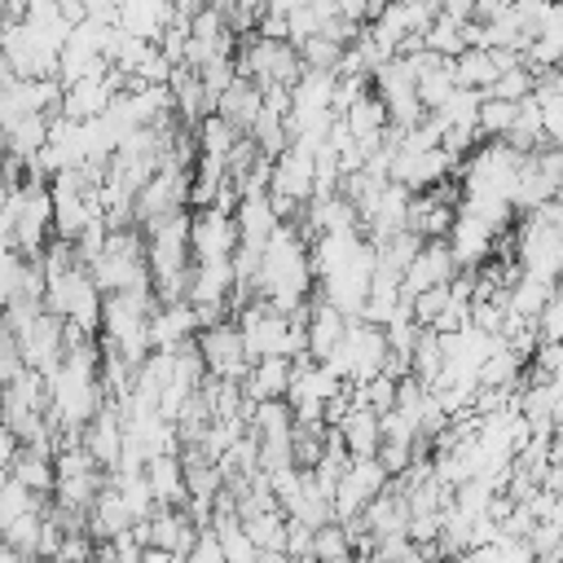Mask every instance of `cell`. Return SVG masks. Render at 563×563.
<instances>
[{"instance_id":"6da1fadb","label":"cell","mask_w":563,"mask_h":563,"mask_svg":"<svg viewBox=\"0 0 563 563\" xmlns=\"http://www.w3.org/2000/svg\"><path fill=\"white\" fill-rule=\"evenodd\" d=\"M369 273H374V242H356V251L339 264V268H330V273H321L317 282H321V295L317 299H325L330 308H339L343 317H356L361 312V303H365V290H369Z\"/></svg>"},{"instance_id":"7a4b0ae2","label":"cell","mask_w":563,"mask_h":563,"mask_svg":"<svg viewBox=\"0 0 563 563\" xmlns=\"http://www.w3.org/2000/svg\"><path fill=\"white\" fill-rule=\"evenodd\" d=\"M515 264H519V273H532L541 282H554L559 277V264H563V224H541V220L528 216L519 224Z\"/></svg>"},{"instance_id":"3957f363","label":"cell","mask_w":563,"mask_h":563,"mask_svg":"<svg viewBox=\"0 0 563 563\" xmlns=\"http://www.w3.org/2000/svg\"><path fill=\"white\" fill-rule=\"evenodd\" d=\"M194 343H198V356H202L207 374L242 383V374H246L251 361H246V352H242V330H238L233 321H211V325L194 330Z\"/></svg>"},{"instance_id":"277c9868","label":"cell","mask_w":563,"mask_h":563,"mask_svg":"<svg viewBox=\"0 0 563 563\" xmlns=\"http://www.w3.org/2000/svg\"><path fill=\"white\" fill-rule=\"evenodd\" d=\"M18 347H22V361L31 369L53 374L57 361H62V317H53L48 308H40L35 321L18 330Z\"/></svg>"},{"instance_id":"5b68a950","label":"cell","mask_w":563,"mask_h":563,"mask_svg":"<svg viewBox=\"0 0 563 563\" xmlns=\"http://www.w3.org/2000/svg\"><path fill=\"white\" fill-rule=\"evenodd\" d=\"M268 189H273V194H286V198H295V202H308V198H312V145L286 141V150L273 158Z\"/></svg>"},{"instance_id":"8992f818","label":"cell","mask_w":563,"mask_h":563,"mask_svg":"<svg viewBox=\"0 0 563 563\" xmlns=\"http://www.w3.org/2000/svg\"><path fill=\"white\" fill-rule=\"evenodd\" d=\"M145 528H150L145 545H163V550H172L176 559L189 554L194 532H198V523L185 515V506H154V510L145 515Z\"/></svg>"},{"instance_id":"52a82bcc","label":"cell","mask_w":563,"mask_h":563,"mask_svg":"<svg viewBox=\"0 0 563 563\" xmlns=\"http://www.w3.org/2000/svg\"><path fill=\"white\" fill-rule=\"evenodd\" d=\"M172 18H176L172 0H119V9H114V26H123L128 35H141V40H158V31Z\"/></svg>"},{"instance_id":"ba28073f","label":"cell","mask_w":563,"mask_h":563,"mask_svg":"<svg viewBox=\"0 0 563 563\" xmlns=\"http://www.w3.org/2000/svg\"><path fill=\"white\" fill-rule=\"evenodd\" d=\"M150 493H154V506H180L185 501V475H180V453H150L145 466H141Z\"/></svg>"},{"instance_id":"9c48e42d","label":"cell","mask_w":563,"mask_h":563,"mask_svg":"<svg viewBox=\"0 0 563 563\" xmlns=\"http://www.w3.org/2000/svg\"><path fill=\"white\" fill-rule=\"evenodd\" d=\"M290 383V356L273 352V356H255L242 374V396L251 400H268V396H282Z\"/></svg>"},{"instance_id":"30bf717a","label":"cell","mask_w":563,"mask_h":563,"mask_svg":"<svg viewBox=\"0 0 563 563\" xmlns=\"http://www.w3.org/2000/svg\"><path fill=\"white\" fill-rule=\"evenodd\" d=\"M339 435H343V449H347V457H374V449H378V413L369 409V405H352L339 422Z\"/></svg>"},{"instance_id":"8fae6325","label":"cell","mask_w":563,"mask_h":563,"mask_svg":"<svg viewBox=\"0 0 563 563\" xmlns=\"http://www.w3.org/2000/svg\"><path fill=\"white\" fill-rule=\"evenodd\" d=\"M229 128H238V132H246L251 123H255V114H260V88L251 84V79H233L220 97H216V106H211Z\"/></svg>"},{"instance_id":"7c38bea8","label":"cell","mask_w":563,"mask_h":563,"mask_svg":"<svg viewBox=\"0 0 563 563\" xmlns=\"http://www.w3.org/2000/svg\"><path fill=\"white\" fill-rule=\"evenodd\" d=\"M343 325H347V317H343L339 308H330L325 299H317V295H312V312H308V325H303V330H308V356H312V361H321V356L339 343Z\"/></svg>"},{"instance_id":"4fadbf2b","label":"cell","mask_w":563,"mask_h":563,"mask_svg":"<svg viewBox=\"0 0 563 563\" xmlns=\"http://www.w3.org/2000/svg\"><path fill=\"white\" fill-rule=\"evenodd\" d=\"M9 475H13L22 488L40 493V497H48V493H53V479H57V475H53V457H48V453H35V449H26V444L13 449Z\"/></svg>"},{"instance_id":"5bb4252c","label":"cell","mask_w":563,"mask_h":563,"mask_svg":"<svg viewBox=\"0 0 563 563\" xmlns=\"http://www.w3.org/2000/svg\"><path fill=\"white\" fill-rule=\"evenodd\" d=\"M449 70H453V84L475 88V92H488V84L497 75V66H493V57H488L484 44H466L457 57H449Z\"/></svg>"},{"instance_id":"9a60e30c","label":"cell","mask_w":563,"mask_h":563,"mask_svg":"<svg viewBox=\"0 0 563 563\" xmlns=\"http://www.w3.org/2000/svg\"><path fill=\"white\" fill-rule=\"evenodd\" d=\"M233 224H238V238H268V229L277 224L273 207H268V194H242L233 202Z\"/></svg>"},{"instance_id":"2e32d148","label":"cell","mask_w":563,"mask_h":563,"mask_svg":"<svg viewBox=\"0 0 563 563\" xmlns=\"http://www.w3.org/2000/svg\"><path fill=\"white\" fill-rule=\"evenodd\" d=\"M44 132H48V114L44 110H31V114H22V119H13L4 128V150L18 154V158H31L44 145Z\"/></svg>"},{"instance_id":"e0dca14e","label":"cell","mask_w":563,"mask_h":563,"mask_svg":"<svg viewBox=\"0 0 563 563\" xmlns=\"http://www.w3.org/2000/svg\"><path fill=\"white\" fill-rule=\"evenodd\" d=\"M440 365H444V356H440V334H435L431 325H422L418 339H413V347H409V374L422 378V383H431V378L440 374Z\"/></svg>"},{"instance_id":"ac0fdd59","label":"cell","mask_w":563,"mask_h":563,"mask_svg":"<svg viewBox=\"0 0 563 563\" xmlns=\"http://www.w3.org/2000/svg\"><path fill=\"white\" fill-rule=\"evenodd\" d=\"M0 537L18 550V559H31V554H35V541H40V506H35V510H22V515H13V519H4V523H0Z\"/></svg>"},{"instance_id":"d6986e66","label":"cell","mask_w":563,"mask_h":563,"mask_svg":"<svg viewBox=\"0 0 563 563\" xmlns=\"http://www.w3.org/2000/svg\"><path fill=\"white\" fill-rule=\"evenodd\" d=\"M295 48H299V62H303V66H312V70H334L347 44H339V40H330V35H321V31H312V35H303Z\"/></svg>"},{"instance_id":"ffe728a7","label":"cell","mask_w":563,"mask_h":563,"mask_svg":"<svg viewBox=\"0 0 563 563\" xmlns=\"http://www.w3.org/2000/svg\"><path fill=\"white\" fill-rule=\"evenodd\" d=\"M510 123H515V101H501V97H479V106H475V132H479L484 141L501 136Z\"/></svg>"},{"instance_id":"44dd1931","label":"cell","mask_w":563,"mask_h":563,"mask_svg":"<svg viewBox=\"0 0 563 563\" xmlns=\"http://www.w3.org/2000/svg\"><path fill=\"white\" fill-rule=\"evenodd\" d=\"M422 48H431V53H440V57H457L466 44H462V31H457V22H449V18H431L427 22V31H422Z\"/></svg>"},{"instance_id":"7402d4cb","label":"cell","mask_w":563,"mask_h":563,"mask_svg":"<svg viewBox=\"0 0 563 563\" xmlns=\"http://www.w3.org/2000/svg\"><path fill=\"white\" fill-rule=\"evenodd\" d=\"M312 559H352V541L339 519L312 528Z\"/></svg>"},{"instance_id":"603a6c76","label":"cell","mask_w":563,"mask_h":563,"mask_svg":"<svg viewBox=\"0 0 563 563\" xmlns=\"http://www.w3.org/2000/svg\"><path fill=\"white\" fill-rule=\"evenodd\" d=\"M528 88H532V75H528V66L519 62V66H506V70H497L484 97H501V101H519V97H528Z\"/></svg>"},{"instance_id":"cb8c5ba5","label":"cell","mask_w":563,"mask_h":563,"mask_svg":"<svg viewBox=\"0 0 563 563\" xmlns=\"http://www.w3.org/2000/svg\"><path fill=\"white\" fill-rule=\"evenodd\" d=\"M238 79V66H233V57H211L207 66H198V84H202V92L211 97V106H216V97L229 88Z\"/></svg>"},{"instance_id":"d4e9b609","label":"cell","mask_w":563,"mask_h":563,"mask_svg":"<svg viewBox=\"0 0 563 563\" xmlns=\"http://www.w3.org/2000/svg\"><path fill=\"white\" fill-rule=\"evenodd\" d=\"M532 325H537V343H541V339H559V334H563V299H559V290H550V295H545V303L532 312Z\"/></svg>"},{"instance_id":"484cf974","label":"cell","mask_w":563,"mask_h":563,"mask_svg":"<svg viewBox=\"0 0 563 563\" xmlns=\"http://www.w3.org/2000/svg\"><path fill=\"white\" fill-rule=\"evenodd\" d=\"M462 325H471V299H444V308L435 312V321H431V330L435 334H453V330H462Z\"/></svg>"},{"instance_id":"4316f807","label":"cell","mask_w":563,"mask_h":563,"mask_svg":"<svg viewBox=\"0 0 563 563\" xmlns=\"http://www.w3.org/2000/svg\"><path fill=\"white\" fill-rule=\"evenodd\" d=\"M185 559H194V563H224V554H220V537H216V528H211V523H198L194 545H189V554H185Z\"/></svg>"},{"instance_id":"83f0119b","label":"cell","mask_w":563,"mask_h":563,"mask_svg":"<svg viewBox=\"0 0 563 563\" xmlns=\"http://www.w3.org/2000/svg\"><path fill=\"white\" fill-rule=\"evenodd\" d=\"M282 550L295 554V559H312V528L299 523L295 515H286V541H282Z\"/></svg>"}]
</instances>
